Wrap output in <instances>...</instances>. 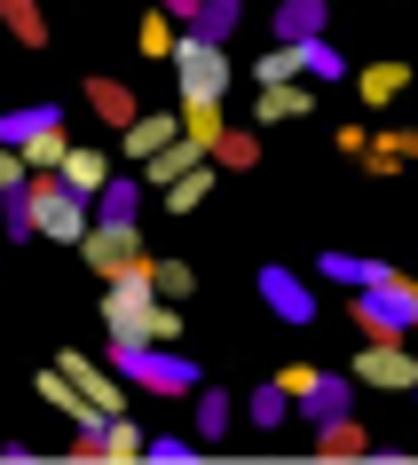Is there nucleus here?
Segmentation results:
<instances>
[{
  "label": "nucleus",
  "instance_id": "nucleus-31",
  "mask_svg": "<svg viewBox=\"0 0 418 465\" xmlns=\"http://www.w3.org/2000/svg\"><path fill=\"white\" fill-rule=\"evenodd\" d=\"M205 190H214V166H190L182 182H166V205H174V213H197V197H205Z\"/></svg>",
  "mask_w": 418,
  "mask_h": 465
},
{
  "label": "nucleus",
  "instance_id": "nucleus-36",
  "mask_svg": "<svg viewBox=\"0 0 418 465\" xmlns=\"http://www.w3.org/2000/svg\"><path fill=\"white\" fill-rule=\"evenodd\" d=\"M143 48L150 55H174V25H166V16H143Z\"/></svg>",
  "mask_w": 418,
  "mask_h": 465
},
{
  "label": "nucleus",
  "instance_id": "nucleus-28",
  "mask_svg": "<svg viewBox=\"0 0 418 465\" xmlns=\"http://www.w3.org/2000/svg\"><path fill=\"white\" fill-rule=\"evenodd\" d=\"M229 418H237V402H229L222 387H197V441H222Z\"/></svg>",
  "mask_w": 418,
  "mask_h": 465
},
{
  "label": "nucleus",
  "instance_id": "nucleus-16",
  "mask_svg": "<svg viewBox=\"0 0 418 465\" xmlns=\"http://www.w3.org/2000/svg\"><path fill=\"white\" fill-rule=\"evenodd\" d=\"M316 458H371V434L355 426V418H316Z\"/></svg>",
  "mask_w": 418,
  "mask_h": 465
},
{
  "label": "nucleus",
  "instance_id": "nucleus-37",
  "mask_svg": "<svg viewBox=\"0 0 418 465\" xmlns=\"http://www.w3.org/2000/svg\"><path fill=\"white\" fill-rule=\"evenodd\" d=\"M8 182H25V158H16V150H0V190H8Z\"/></svg>",
  "mask_w": 418,
  "mask_h": 465
},
{
  "label": "nucleus",
  "instance_id": "nucleus-3",
  "mask_svg": "<svg viewBox=\"0 0 418 465\" xmlns=\"http://www.w3.org/2000/svg\"><path fill=\"white\" fill-rule=\"evenodd\" d=\"M79 252H87V269H95L103 284H119V276L143 269V221H87Z\"/></svg>",
  "mask_w": 418,
  "mask_h": 465
},
{
  "label": "nucleus",
  "instance_id": "nucleus-25",
  "mask_svg": "<svg viewBox=\"0 0 418 465\" xmlns=\"http://www.w3.org/2000/svg\"><path fill=\"white\" fill-rule=\"evenodd\" d=\"M119 134H126V158L143 166L150 150H166L174 134H182V119H150V111H143V119H134V126H119Z\"/></svg>",
  "mask_w": 418,
  "mask_h": 465
},
{
  "label": "nucleus",
  "instance_id": "nucleus-17",
  "mask_svg": "<svg viewBox=\"0 0 418 465\" xmlns=\"http://www.w3.org/2000/svg\"><path fill=\"white\" fill-rule=\"evenodd\" d=\"M269 119H308V87L300 79H284V87H253V126Z\"/></svg>",
  "mask_w": 418,
  "mask_h": 465
},
{
  "label": "nucleus",
  "instance_id": "nucleus-5",
  "mask_svg": "<svg viewBox=\"0 0 418 465\" xmlns=\"http://www.w3.org/2000/svg\"><path fill=\"white\" fill-rule=\"evenodd\" d=\"M174 72H182V95H214L222 103V87H229V55L214 48V40H174Z\"/></svg>",
  "mask_w": 418,
  "mask_h": 465
},
{
  "label": "nucleus",
  "instance_id": "nucleus-14",
  "mask_svg": "<svg viewBox=\"0 0 418 465\" xmlns=\"http://www.w3.org/2000/svg\"><path fill=\"white\" fill-rule=\"evenodd\" d=\"M55 119H64L55 103H16V111H0V150H25L32 134H48Z\"/></svg>",
  "mask_w": 418,
  "mask_h": 465
},
{
  "label": "nucleus",
  "instance_id": "nucleus-11",
  "mask_svg": "<svg viewBox=\"0 0 418 465\" xmlns=\"http://www.w3.org/2000/svg\"><path fill=\"white\" fill-rule=\"evenodd\" d=\"M87 111H95V119L103 126H134V119H143V103H134V87H126V79H87Z\"/></svg>",
  "mask_w": 418,
  "mask_h": 465
},
{
  "label": "nucleus",
  "instance_id": "nucleus-35",
  "mask_svg": "<svg viewBox=\"0 0 418 465\" xmlns=\"http://www.w3.org/2000/svg\"><path fill=\"white\" fill-rule=\"evenodd\" d=\"M143 458H158V465H190V458H197V441H143Z\"/></svg>",
  "mask_w": 418,
  "mask_h": 465
},
{
  "label": "nucleus",
  "instance_id": "nucleus-1",
  "mask_svg": "<svg viewBox=\"0 0 418 465\" xmlns=\"http://www.w3.org/2000/svg\"><path fill=\"white\" fill-rule=\"evenodd\" d=\"M111 371L134 379V387H150V394H197L205 387V371H197L190 355H174V347H134V340H111Z\"/></svg>",
  "mask_w": 418,
  "mask_h": 465
},
{
  "label": "nucleus",
  "instance_id": "nucleus-12",
  "mask_svg": "<svg viewBox=\"0 0 418 465\" xmlns=\"http://www.w3.org/2000/svg\"><path fill=\"white\" fill-rule=\"evenodd\" d=\"M323 16H332V0H276V48L323 40Z\"/></svg>",
  "mask_w": 418,
  "mask_h": 465
},
{
  "label": "nucleus",
  "instance_id": "nucleus-18",
  "mask_svg": "<svg viewBox=\"0 0 418 465\" xmlns=\"http://www.w3.org/2000/svg\"><path fill=\"white\" fill-rule=\"evenodd\" d=\"M355 158H363L371 173H387V166H411V158H418V134H411V126H394V134H363V150H355Z\"/></svg>",
  "mask_w": 418,
  "mask_h": 465
},
{
  "label": "nucleus",
  "instance_id": "nucleus-4",
  "mask_svg": "<svg viewBox=\"0 0 418 465\" xmlns=\"http://www.w3.org/2000/svg\"><path fill=\"white\" fill-rule=\"evenodd\" d=\"M25 182H32V237L79 245V237H87V197H72L55 173H25Z\"/></svg>",
  "mask_w": 418,
  "mask_h": 465
},
{
  "label": "nucleus",
  "instance_id": "nucleus-38",
  "mask_svg": "<svg viewBox=\"0 0 418 465\" xmlns=\"http://www.w3.org/2000/svg\"><path fill=\"white\" fill-rule=\"evenodd\" d=\"M158 8H166V16H182V25L197 16V0H158Z\"/></svg>",
  "mask_w": 418,
  "mask_h": 465
},
{
  "label": "nucleus",
  "instance_id": "nucleus-21",
  "mask_svg": "<svg viewBox=\"0 0 418 465\" xmlns=\"http://www.w3.org/2000/svg\"><path fill=\"white\" fill-rule=\"evenodd\" d=\"M0 25L16 48H48V16H40V0H0Z\"/></svg>",
  "mask_w": 418,
  "mask_h": 465
},
{
  "label": "nucleus",
  "instance_id": "nucleus-27",
  "mask_svg": "<svg viewBox=\"0 0 418 465\" xmlns=\"http://www.w3.org/2000/svg\"><path fill=\"white\" fill-rule=\"evenodd\" d=\"M411 87V64H371V72H355V95L363 103H394Z\"/></svg>",
  "mask_w": 418,
  "mask_h": 465
},
{
  "label": "nucleus",
  "instance_id": "nucleus-13",
  "mask_svg": "<svg viewBox=\"0 0 418 465\" xmlns=\"http://www.w3.org/2000/svg\"><path fill=\"white\" fill-rule=\"evenodd\" d=\"M245 25V0H197V16L182 32H190V40H214V48H229V32Z\"/></svg>",
  "mask_w": 418,
  "mask_h": 465
},
{
  "label": "nucleus",
  "instance_id": "nucleus-32",
  "mask_svg": "<svg viewBox=\"0 0 418 465\" xmlns=\"http://www.w3.org/2000/svg\"><path fill=\"white\" fill-rule=\"evenodd\" d=\"M103 458H119V465H134L143 458V434L126 426V418H103Z\"/></svg>",
  "mask_w": 418,
  "mask_h": 465
},
{
  "label": "nucleus",
  "instance_id": "nucleus-29",
  "mask_svg": "<svg viewBox=\"0 0 418 465\" xmlns=\"http://www.w3.org/2000/svg\"><path fill=\"white\" fill-rule=\"evenodd\" d=\"M64 150H72V143H64V119H55L48 134H32L16 158H25V173H55V166H64Z\"/></svg>",
  "mask_w": 418,
  "mask_h": 465
},
{
  "label": "nucleus",
  "instance_id": "nucleus-26",
  "mask_svg": "<svg viewBox=\"0 0 418 465\" xmlns=\"http://www.w3.org/2000/svg\"><path fill=\"white\" fill-rule=\"evenodd\" d=\"M0 237H8V245L32 237V182H8V190H0Z\"/></svg>",
  "mask_w": 418,
  "mask_h": 465
},
{
  "label": "nucleus",
  "instance_id": "nucleus-7",
  "mask_svg": "<svg viewBox=\"0 0 418 465\" xmlns=\"http://www.w3.org/2000/svg\"><path fill=\"white\" fill-rule=\"evenodd\" d=\"M261 300H269L284 323H316L323 316L316 292H308V276H293V269H261Z\"/></svg>",
  "mask_w": 418,
  "mask_h": 465
},
{
  "label": "nucleus",
  "instance_id": "nucleus-8",
  "mask_svg": "<svg viewBox=\"0 0 418 465\" xmlns=\"http://www.w3.org/2000/svg\"><path fill=\"white\" fill-rule=\"evenodd\" d=\"M316 276H323V284H347V292H371V284H394L403 269L363 261V252H316Z\"/></svg>",
  "mask_w": 418,
  "mask_h": 465
},
{
  "label": "nucleus",
  "instance_id": "nucleus-15",
  "mask_svg": "<svg viewBox=\"0 0 418 465\" xmlns=\"http://www.w3.org/2000/svg\"><path fill=\"white\" fill-rule=\"evenodd\" d=\"M55 182H64L72 197H95L103 182H111V158H103V150H64V166H55Z\"/></svg>",
  "mask_w": 418,
  "mask_h": 465
},
{
  "label": "nucleus",
  "instance_id": "nucleus-10",
  "mask_svg": "<svg viewBox=\"0 0 418 465\" xmlns=\"http://www.w3.org/2000/svg\"><path fill=\"white\" fill-rule=\"evenodd\" d=\"M190 166H205V150H197L190 134H174L166 150H150V158H143V190H166V182H182Z\"/></svg>",
  "mask_w": 418,
  "mask_h": 465
},
{
  "label": "nucleus",
  "instance_id": "nucleus-6",
  "mask_svg": "<svg viewBox=\"0 0 418 465\" xmlns=\"http://www.w3.org/2000/svg\"><path fill=\"white\" fill-rule=\"evenodd\" d=\"M355 379H371V387L403 394V387H418V363L403 355V340H371L363 355H355Z\"/></svg>",
  "mask_w": 418,
  "mask_h": 465
},
{
  "label": "nucleus",
  "instance_id": "nucleus-22",
  "mask_svg": "<svg viewBox=\"0 0 418 465\" xmlns=\"http://www.w3.org/2000/svg\"><path fill=\"white\" fill-rule=\"evenodd\" d=\"M347 402H355V394H347V379H332V371H323V379H316L308 394H293V411L308 418V426H316V418H340Z\"/></svg>",
  "mask_w": 418,
  "mask_h": 465
},
{
  "label": "nucleus",
  "instance_id": "nucleus-33",
  "mask_svg": "<svg viewBox=\"0 0 418 465\" xmlns=\"http://www.w3.org/2000/svg\"><path fill=\"white\" fill-rule=\"evenodd\" d=\"M150 292H158V300H182V292H190V269H182V261H150Z\"/></svg>",
  "mask_w": 418,
  "mask_h": 465
},
{
  "label": "nucleus",
  "instance_id": "nucleus-9",
  "mask_svg": "<svg viewBox=\"0 0 418 465\" xmlns=\"http://www.w3.org/2000/svg\"><path fill=\"white\" fill-rule=\"evenodd\" d=\"M55 371H64V379H72V387L87 394V402H95L103 418H119V371H111V363H87V355H64Z\"/></svg>",
  "mask_w": 418,
  "mask_h": 465
},
{
  "label": "nucleus",
  "instance_id": "nucleus-19",
  "mask_svg": "<svg viewBox=\"0 0 418 465\" xmlns=\"http://www.w3.org/2000/svg\"><path fill=\"white\" fill-rule=\"evenodd\" d=\"M95 221H143V182L134 173H111L95 190Z\"/></svg>",
  "mask_w": 418,
  "mask_h": 465
},
{
  "label": "nucleus",
  "instance_id": "nucleus-30",
  "mask_svg": "<svg viewBox=\"0 0 418 465\" xmlns=\"http://www.w3.org/2000/svg\"><path fill=\"white\" fill-rule=\"evenodd\" d=\"M245 411H253V426L269 434V426H284V418H293V402H284V387L269 379V387H253V402H245Z\"/></svg>",
  "mask_w": 418,
  "mask_h": 465
},
{
  "label": "nucleus",
  "instance_id": "nucleus-20",
  "mask_svg": "<svg viewBox=\"0 0 418 465\" xmlns=\"http://www.w3.org/2000/svg\"><path fill=\"white\" fill-rule=\"evenodd\" d=\"M205 158H214V166H222V173H245L253 158H261V134H253V126H222Z\"/></svg>",
  "mask_w": 418,
  "mask_h": 465
},
{
  "label": "nucleus",
  "instance_id": "nucleus-34",
  "mask_svg": "<svg viewBox=\"0 0 418 465\" xmlns=\"http://www.w3.org/2000/svg\"><path fill=\"white\" fill-rule=\"evenodd\" d=\"M316 379H323L316 363H284V371H276V387H284V402H293V394H308Z\"/></svg>",
  "mask_w": 418,
  "mask_h": 465
},
{
  "label": "nucleus",
  "instance_id": "nucleus-24",
  "mask_svg": "<svg viewBox=\"0 0 418 465\" xmlns=\"http://www.w3.org/2000/svg\"><path fill=\"white\" fill-rule=\"evenodd\" d=\"M174 119H182V134H190L197 150H214V134H222V103H214V95H182Z\"/></svg>",
  "mask_w": 418,
  "mask_h": 465
},
{
  "label": "nucleus",
  "instance_id": "nucleus-23",
  "mask_svg": "<svg viewBox=\"0 0 418 465\" xmlns=\"http://www.w3.org/2000/svg\"><path fill=\"white\" fill-rule=\"evenodd\" d=\"M284 79H308V40H293V48H269L261 64H253V87H284Z\"/></svg>",
  "mask_w": 418,
  "mask_h": 465
},
{
  "label": "nucleus",
  "instance_id": "nucleus-2",
  "mask_svg": "<svg viewBox=\"0 0 418 465\" xmlns=\"http://www.w3.org/2000/svg\"><path fill=\"white\" fill-rule=\"evenodd\" d=\"M347 316L363 323V340H403L418 323V284L411 276H394V284H371V292H355V308Z\"/></svg>",
  "mask_w": 418,
  "mask_h": 465
}]
</instances>
